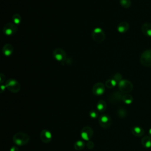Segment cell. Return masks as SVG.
<instances>
[{"instance_id":"6da1fadb","label":"cell","mask_w":151,"mask_h":151,"mask_svg":"<svg viewBox=\"0 0 151 151\" xmlns=\"http://www.w3.org/2000/svg\"><path fill=\"white\" fill-rule=\"evenodd\" d=\"M12 140L17 146H22L29 142V136L24 132H18L14 135Z\"/></svg>"},{"instance_id":"7a4b0ae2","label":"cell","mask_w":151,"mask_h":151,"mask_svg":"<svg viewBox=\"0 0 151 151\" xmlns=\"http://www.w3.org/2000/svg\"><path fill=\"white\" fill-rule=\"evenodd\" d=\"M140 62L145 67H151V49L146 50L142 53Z\"/></svg>"},{"instance_id":"3957f363","label":"cell","mask_w":151,"mask_h":151,"mask_svg":"<svg viewBox=\"0 0 151 151\" xmlns=\"http://www.w3.org/2000/svg\"><path fill=\"white\" fill-rule=\"evenodd\" d=\"M91 37L94 41L100 43L105 40V33L101 28L96 27L93 29Z\"/></svg>"},{"instance_id":"277c9868","label":"cell","mask_w":151,"mask_h":151,"mask_svg":"<svg viewBox=\"0 0 151 151\" xmlns=\"http://www.w3.org/2000/svg\"><path fill=\"white\" fill-rule=\"evenodd\" d=\"M118 87L120 91L126 94L131 92L133 88V84L131 81L127 80H122L118 83Z\"/></svg>"},{"instance_id":"5b68a950","label":"cell","mask_w":151,"mask_h":151,"mask_svg":"<svg viewBox=\"0 0 151 151\" xmlns=\"http://www.w3.org/2000/svg\"><path fill=\"white\" fill-rule=\"evenodd\" d=\"M6 88L12 93H18L20 90V84L13 78L8 79L5 84Z\"/></svg>"},{"instance_id":"8992f818","label":"cell","mask_w":151,"mask_h":151,"mask_svg":"<svg viewBox=\"0 0 151 151\" xmlns=\"http://www.w3.org/2000/svg\"><path fill=\"white\" fill-rule=\"evenodd\" d=\"M99 123L100 126L104 128H109L112 123V120L110 116L107 114H101L99 117Z\"/></svg>"},{"instance_id":"52a82bcc","label":"cell","mask_w":151,"mask_h":151,"mask_svg":"<svg viewBox=\"0 0 151 151\" xmlns=\"http://www.w3.org/2000/svg\"><path fill=\"white\" fill-rule=\"evenodd\" d=\"M52 55L54 58L58 61L61 62L62 64L64 63V62L67 59L66 53L64 51V50L60 48H55L52 52Z\"/></svg>"},{"instance_id":"ba28073f","label":"cell","mask_w":151,"mask_h":151,"mask_svg":"<svg viewBox=\"0 0 151 151\" xmlns=\"http://www.w3.org/2000/svg\"><path fill=\"white\" fill-rule=\"evenodd\" d=\"M18 27L16 24L8 22L3 27V32L7 36H10L14 34L17 31Z\"/></svg>"},{"instance_id":"9c48e42d","label":"cell","mask_w":151,"mask_h":151,"mask_svg":"<svg viewBox=\"0 0 151 151\" xmlns=\"http://www.w3.org/2000/svg\"><path fill=\"white\" fill-rule=\"evenodd\" d=\"M93 135V130L91 127L85 126L84 127L80 132V136L81 138L86 141L90 140Z\"/></svg>"},{"instance_id":"30bf717a","label":"cell","mask_w":151,"mask_h":151,"mask_svg":"<svg viewBox=\"0 0 151 151\" xmlns=\"http://www.w3.org/2000/svg\"><path fill=\"white\" fill-rule=\"evenodd\" d=\"M105 91V86L103 83L99 82L96 83L92 88L93 94L95 96H101L102 95Z\"/></svg>"},{"instance_id":"8fae6325","label":"cell","mask_w":151,"mask_h":151,"mask_svg":"<svg viewBox=\"0 0 151 151\" xmlns=\"http://www.w3.org/2000/svg\"><path fill=\"white\" fill-rule=\"evenodd\" d=\"M52 134L48 130L44 129L40 133L41 140L44 143H50L52 140Z\"/></svg>"},{"instance_id":"7c38bea8","label":"cell","mask_w":151,"mask_h":151,"mask_svg":"<svg viewBox=\"0 0 151 151\" xmlns=\"http://www.w3.org/2000/svg\"><path fill=\"white\" fill-rule=\"evenodd\" d=\"M122 93H122L121 91H114L112 93L109 97V101L111 103H116L120 101L121 100H122V97L123 95L122 94Z\"/></svg>"},{"instance_id":"4fadbf2b","label":"cell","mask_w":151,"mask_h":151,"mask_svg":"<svg viewBox=\"0 0 151 151\" xmlns=\"http://www.w3.org/2000/svg\"><path fill=\"white\" fill-rule=\"evenodd\" d=\"M142 32L147 37H151V23L146 22L143 24L141 27Z\"/></svg>"},{"instance_id":"5bb4252c","label":"cell","mask_w":151,"mask_h":151,"mask_svg":"<svg viewBox=\"0 0 151 151\" xmlns=\"http://www.w3.org/2000/svg\"><path fill=\"white\" fill-rule=\"evenodd\" d=\"M14 51V47L11 44H6L2 47V52L5 56L11 55Z\"/></svg>"},{"instance_id":"9a60e30c","label":"cell","mask_w":151,"mask_h":151,"mask_svg":"<svg viewBox=\"0 0 151 151\" xmlns=\"http://www.w3.org/2000/svg\"><path fill=\"white\" fill-rule=\"evenodd\" d=\"M129 28V24L126 21L120 22L117 25V31L120 33H124L128 31Z\"/></svg>"},{"instance_id":"2e32d148","label":"cell","mask_w":151,"mask_h":151,"mask_svg":"<svg viewBox=\"0 0 151 151\" xmlns=\"http://www.w3.org/2000/svg\"><path fill=\"white\" fill-rule=\"evenodd\" d=\"M132 133L136 137H140L144 134L145 130L140 126H134L132 129Z\"/></svg>"},{"instance_id":"e0dca14e","label":"cell","mask_w":151,"mask_h":151,"mask_svg":"<svg viewBox=\"0 0 151 151\" xmlns=\"http://www.w3.org/2000/svg\"><path fill=\"white\" fill-rule=\"evenodd\" d=\"M107 108L106 102L103 100H100L97 102L96 109L100 113H103L106 111Z\"/></svg>"},{"instance_id":"ac0fdd59","label":"cell","mask_w":151,"mask_h":151,"mask_svg":"<svg viewBox=\"0 0 151 151\" xmlns=\"http://www.w3.org/2000/svg\"><path fill=\"white\" fill-rule=\"evenodd\" d=\"M142 145L146 148L151 147V137L149 136H145L141 140Z\"/></svg>"},{"instance_id":"d6986e66","label":"cell","mask_w":151,"mask_h":151,"mask_svg":"<svg viewBox=\"0 0 151 151\" xmlns=\"http://www.w3.org/2000/svg\"><path fill=\"white\" fill-rule=\"evenodd\" d=\"M86 145V144L85 143V142L83 140H77L74 143V147L77 150H81L85 147Z\"/></svg>"},{"instance_id":"ffe728a7","label":"cell","mask_w":151,"mask_h":151,"mask_svg":"<svg viewBox=\"0 0 151 151\" xmlns=\"http://www.w3.org/2000/svg\"><path fill=\"white\" fill-rule=\"evenodd\" d=\"M133 100V98L132 95L129 94H124L122 97V101L126 104H130Z\"/></svg>"},{"instance_id":"44dd1931","label":"cell","mask_w":151,"mask_h":151,"mask_svg":"<svg viewBox=\"0 0 151 151\" xmlns=\"http://www.w3.org/2000/svg\"><path fill=\"white\" fill-rule=\"evenodd\" d=\"M117 83L114 80H113V78H110V79L107 80L106 81L105 86L106 87H107L109 88H112L116 86Z\"/></svg>"},{"instance_id":"7402d4cb","label":"cell","mask_w":151,"mask_h":151,"mask_svg":"<svg viewBox=\"0 0 151 151\" xmlns=\"http://www.w3.org/2000/svg\"><path fill=\"white\" fill-rule=\"evenodd\" d=\"M117 115L121 119L125 118L127 115V111L124 108H120L117 110Z\"/></svg>"},{"instance_id":"603a6c76","label":"cell","mask_w":151,"mask_h":151,"mask_svg":"<svg viewBox=\"0 0 151 151\" xmlns=\"http://www.w3.org/2000/svg\"><path fill=\"white\" fill-rule=\"evenodd\" d=\"M12 21H14V24L16 25H18L21 22V17L18 14H15L12 16Z\"/></svg>"},{"instance_id":"cb8c5ba5","label":"cell","mask_w":151,"mask_h":151,"mask_svg":"<svg viewBox=\"0 0 151 151\" xmlns=\"http://www.w3.org/2000/svg\"><path fill=\"white\" fill-rule=\"evenodd\" d=\"M121 6L124 8H128L131 6L130 0H120Z\"/></svg>"},{"instance_id":"d4e9b609","label":"cell","mask_w":151,"mask_h":151,"mask_svg":"<svg viewBox=\"0 0 151 151\" xmlns=\"http://www.w3.org/2000/svg\"><path fill=\"white\" fill-rule=\"evenodd\" d=\"M98 111H96V110L92 109L89 111V116L91 119H96L99 117V114H98Z\"/></svg>"},{"instance_id":"484cf974","label":"cell","mask_w":151,"mask_h":151,"mask_svg":"<svg viewBox=\"0 0 151 151\" xmlns=\"http://www.w3.org/2000/svg\"><path fill=\"white\" fill-rule=\"evenodd\" d=\"M111 78H113V79L117 83H119L122 80V76L121 74L117 73L114 74Z\"/></svg>"},{"instance_id":"4316f807","label":"cell","mask_w":151,"mask_h":151,"mask_svg":"<svg viewBox=\"0 0 151 151\" xmlns=\"http://www.w3.org/2000/svg\"><path fill=\"white\" fill-rule=\"evenodd\" d=\"M87 142L86 143V146L88 149H92L94 147V143L93 142H92L91 140H88L87 141Z\"/></svg>"},{"instance_id":"83f0119b","label":"cell","mask_w":151,"mask_h":151,"mask_svg":"<svg viewBox=\"0 0 151 151\" xmlns=\"http://www.w3.org/2000/svg\"><path fill=\"white\" fill-rule=\"evenodd\" d=\"M9 151H19V149H18V146H12L10 148Z\"/></svg>"},{"instance_id":"f1b7e54d","label":"cell","mask_w":151,"mask_h":151,"mask_svg":"<svg viewBox=\"0 0 151 151\" xmlns=\"http://www.w3.org/2000/svg\"><path fill=\"white\" fill-rule=\"evenodd\" d=\"M5 75L4 74H3L2 73H1V74H0V81H1V83H3V81H4V80H5Z\"/></svg>"},{"instance_id":"f546056e","label":"cell","mask_w":151,"mask_h":151,"mask_svg":"<svg viewBox=\"0 0 151 151\" xmlns=\"http://www.w3.org/2000/svg\"><path fill=\"white\" fill-rule=\"evenodd\" d=\"M6 86H5V85H2V84H1V93H3V91L5 90V89L6 88Z\"/></svg>"},{"instance_id":"4dcf8cb0","label":"cell","mask_w":151,"mask_h":151,"mask_svg":"<svg viewBox=\"0 0 151 151\" xmlns=\"http://www.w3.org/2000/svg\"><path fill=\"white\" fill-rule=\"evenodd\" d=\"M148 133H149V136L151 137V128L149 129V130L148 131Z\"/></svg>"}]
</instances>
